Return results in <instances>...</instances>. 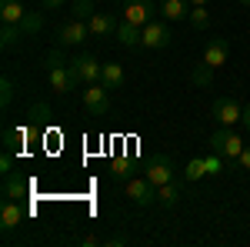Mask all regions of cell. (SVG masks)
I'll return each instance as SVG.
<instances>
[{
    "label": "cell",
    "mask_w": 250,
    "mask_h": 247,
    "mask_svg": "<svg viewBox=\"0 0 250 247\" xmlns=\"http://www.w3.org/2000/svg\"><path fill=\"white\" fill-rule=\"evenodd\" d=\"M30 124H34L37 134H43V127L50 124V107H47V104H34V107H30Z\"/></svg>",
    "instance_id": "cell-21"
},
{
    "label": "cell",
    "mask_w": 250,
    "mask_h": 247,
    "mask_svg": "<svg viewBox=\"0 0 250 247\" xmlns=\"http://www.w3.org/2000/svg\"><path fill=\"white\" fill-rule=\"evenodd\" d=\"M227 60H230V44H227V37H210L207 47H204V64H210L213 70H217Z\"/></svg>",
    "instance_id": "cell-9"
},
{
    "label": "cell",
    "mask_w": 250,
    "mask_h": 247,
    "mask_svg": "<svg viewBox=\"0 0 250 247\" xmlns=\"http://www.w3.org/2000/svg\"><path fill=\"white\" fill-rule=\"evenodd\" d=\"M124 80H127V77H124V67H120V64H114V60L104 64V70H100V84H104L107 90H120Z\"/></svg>",
    "instance_id": "cell-16"
},
{
    "label": "cell",
    "mask_w": 250,
    "mask_h": 247,
    "mask_svg": "<svg viewBox=\"0 0 250 247\" xmlns=\"http://www.w3.org/2000/svg\"><path fill=\"white\" fill-rule=\"evenodd\" d=\"M190 80L197 84V87H210L213 67H210V64H197V67H193V74H190Z\"/></svg>",
    "instance_id": "cell-22"
},
{
    "label": "cell",
    "mask_w": 250,
    "mask_h": 247,
    "mask_svg": "<svg viewBox=\"0 0 250 247\" xmlns=\"http://www.w3.org/2000/svg\"><path fill=\"white\" fill-rule=\"evenodd\" d=\"M173 174H177V167H173V160L167 157V154H154V157L147 160V167H144V177H147L154 187H160V184H170Z\"/></svg>",
    "instance_id": "cell-3"
},
{
    "label": "cell",
    "mask_w": 250,
    "mask_h": 247,
    "mask_svg": "<svg viewBox=\"0 0 250 247\" xmlns=\"http://www.w3.org/2000/svg\"><path fill=\"white\" fill-rule=\"evenodd\" d=\"M3 151H10V154H23V144H20V137H17V127H3Z\"/></svg>",
    "instance_id": "cell-23"
},
{
    "label": "cell",
    "mask_w": 250,
    "mask_h": 247,
    "mask_svg": "<svg viewBox=\"0 0 250 247\" xmlns=\"http://www.w3.org/2000/svg\"><path fill=\"white\" fill-rule=\"evenodd\" d=\"M190 27H193V30H207V27H210V14H207V7H190Z\"/></svg>",
    "instance_id": "cell-24"
},
{
    "label": "cell",
    "mask_w": 250,
    "mask_h": 247,
    "mask_svg": "<svg viewBox=\"0 0 250 247\" xmlns=\"http://www.w3.org/2000/svg\"><path fill=\"white\" fill-rule=\"evenodd\" d=\"M27 194H30V180H27V177H20L17 171L3 177V197H7V201H23Z\"/></svg>",
    "instance_id": "cell-13"
},
{
    "label": "cell",
    "mask_w": 250,
    "mask_h": 247,
    "mask_svg": "<svg viewBox=\"0 0 250 247\" xmlns=\"http://www.w3.org/2000/svg\"><path fill=\"white\" fill-rule=\"evenodd\" d=\"M207 160V174H224V157L220 154H210V157H204Z\"/></svg>",
    "instance_id": "cell-31"
},
{
    "label": "cell",
    "mask_w": 250,
    "mask_h": 247,
    "mask_svg": "<svg viewBox=\"0 0 250 247\" xmlns=\"http://www.w3.org/2000/svg\"><path fill=\"white\" fill-rule=\"evenodd\" d=\"M23 37H27V34H23L20 23H3V30H0V47H3V50H14Z\"/></svg>",
    "instance_id": "cell-19"
},
{
    "label": "cell",
    "mask_w": 250,
    "mask_h": 247,
    "mask_svg": "<svg viewBox=\"0 0 250 247\" xmlns=\"http://www.w3.org/2000/svg\"><path fill=\"white\" fill-rule=\"evenodd\" d=\"M90 37V27L83 23V20H70V23H63L57 30V47H77V44H83V40Z\"/></svg>",
    "instance_id": "cell-8"
},
{
    "label": "cell",
    "mask_w": 250,
    "mask_h": 247,
    "mask_svg": "<svg viewBox=\"0 0 250 247\" xmlns=\"http://www.w3.org/2000/svg\"><path fill=\"white\" fill-rule=\"evenodd\" d=\"M210 0H190V7H207Z\"/></svg>",
    "instance_id": "cell-36"
},
{
    "label": "cell",
    "mask_w": 250,
    "mask_h": 247,
    "mask_svg": "<svg viewBox=\"0 0 250 247\" xmlns=\"http://www.w3.org/2000/svg\"><path fill=\"white\" fill-rule=\"evenodd\" d=\"M74 74H70V67L63 64V67H50V90L54 94H67V90H74Z\"/></svg>",
    "instance_id": "cell-14"
},
{
    "label": "cell",
    "mask_w": 250,
    "mask_h": 247,
    "mask_svg": "<svg viewBox=\"0 0 250 247\" xmlns=\"http://www.w3.org/2000/svg\"><path fill=\"white\" fill-rule=\"evenodd\" d=\"M23 17H27V10L20 0H0V20L3 23H23Z\"/></svg>",
    "instance_id": "cell-18"
},
{
    "label": "cell",
    "mask_w": 250,
    "mask_h": 247,
    "mask_svg": "<svg viewBox=\"0 0 250 247\" xmlns=\"http://www.w3.org/2000/svg\"><path fill=\"white\" fill-rule=\"evenodd\" d=\"M23 207H20V201H7L3 197V207H0V227H3V234H10L14 227H20L23 224Z\"/></svg>",
    "instance_id": "cell-11"
},
{
    "label": "cell",
    "mask_w": 250,
    "mask_h": 247,
    "mask_svg": "<svg viewBox=\"0 0 250 247\" xmlns=\"http://www.w3.org/2000/svg\"><path fill=\"white\" fill-rule=\"evenodd\" d=\"M114 37L120 40L124 47H144V27H140V23H130V20H120Z\"/></svg>",
    "instance_id": "cell-12"
},
{
    "label": "cell",
    "mask_w": 250,
    "mask_h": 247,
    "mask_svg": "<svg viewBox=\"0 0 250 247\" xmlns=\"http://www.w3.org/2000/svg\"><path fill=\"white\" fill-rule=\"evenodd\" d=\"M67 67H70V74H74L77 84H97V80H100V70H104V64H100L94 54H80V57H74Z\"/></svg>",
    "instance_id": "cell-2"
},
{
    "label": "cell",
    "mask_w": 250,
    "mask_h": 247,
    "mask_svg": "<svg viewBox=\"0 0 250 247\" xmlns=\"http://www.w3.org/2000/svg\"><path fill=\"white\" fill-rule=\"evenodd\" d=\"M170 27H167V20H150V23H144V47L147 50H164L167 44H170Z\"/></svg>",
    "instance_id": "cell-7"
},
{
    "label": "cell",
    "mask_w": 250,
    "mask_h": 247,
    "mask_svg": "<svg viewBox=\"0 0 250 247\" xmlns=\"http://www.w3.org/2000/svg\"><path fill=\"white\" fill-rule=\"evenodd\" d=\"M237 167H240V171H250V144L244 147V154L237 157Z\"/></svg>",
    "instance_id": "cell-33"
},
{
    "label": "cell",
    "mask_w": 250,
    "mask_h": 247,
    "mask_svg": "<svg viewBox=\"0 0 250 247\" xmlns=\"http://www.w3.org/2000/svg\"><path fill=\"white\" fill-rule=\"evenodd\" d=\"M20 27H23V34H27V37H34L40 27H43V17H40V14H34V10H27V17H23V23H20Z\"/></svg>",
    "instance_id": "cell-27"
},
{
    "label": "cell",
    "mask_w": 250,
    "mask_h": 247,
    "mask_svg": "<svg viewBox=\"0 0 250 247\" xmlns=\"http://www.w3.org/2000/svg\"><path fill=\"white\" fill-rule=\"evenodd\" d=\"M74 17L77 20H90L94 17V3H90V0H74Z\"/></svg>",
    "instance_id": "cell-28"
},
{
    "label": "cell",
    "mask_w": 250,
    "mask_h": 247,
    "mask_svg": "<svg viewBox=\"0 0 250 247\" xmlns=\"http://www.w3.org/2000/svg\"><path fill=\"white\" fill-rule=\"evenodd\" d=\"M207 144H210V151L220 154L224 160H237V157L244 154V147H247V144L240 140V134L233 131V127H220V131H213Z\"/></svg>",
    "instance_id": "cell-1"
},
{
    "label": "cell",
    "mask_w": 250,
    "mask_h": 247,
    "mask_svg": "<svg viewBox=\"0 0 250 247\" xmlns=\"http://www.w3.org/2000/svg\"><path fill=\"white\" fill-rule=\"evenodd\" d=\"M10 100H14V80L3 77L0 80V107H10Z\"/></svg>",
    "instance_id": "cell-29"
},
{
    "label": "cell",
    "mask_w": 250,
    "mask_h": 247,
    "mask_svg": "<svg viewBox=\"0 0 250 247\" xmlns=\"http://www.w3.org/2000/svg\"><path fill=\"white\" fill-rule=\"evenodd\" d=\"M240 124H244V127H247V131H250V104H247V107H244V117H240Z\"/></svg>",
    "instance_id": "cell-35"
},
{
    "label": "cell",
    "mask_w": 250,
    "mask_h": 247,
    "mask_svg": "<svg viewBox=\"0 0 250 247\" xmlns=\"http://www.w3.org/2000/svg\"><path fill=\"white\" fill-rule=\"evenodd\" d=\"M43 64H47V70H50V67H63V64H70V60H63V47H54V50H47Z\"/></svg>",
    "instance_id": "cell-30"
},
{
    "label": "cell",
    "mask_w": 250,
    "mask_h": 247,
    "mask_svg": "<svg viewBox=\"0 0 250 247\" xmlns=\"http://www.w3.org/2000/svg\"><path fill=\"white\" fill-rule=\"evenodd\" d=\"M210 117L220 124V127H233L240 117H244V107L233 100V97H217L210 104Z\"/></svg>",
    "instance_id": "cell-4"
},
{
    "label": "cell",
    "mask_w": 250,
    "mask_h": 247,
    "mask_svg": "<svg viewBox=\"0 0 250 247\" xmlns=\"http://www.w3.org/2000/svg\"><path fill=\"white\" fill-rule=\"evenodd\" d=\"M124 20L130 23H150L154 20V0H124Z\"/></svg>",
    "instance_id": "cell-10"
},
{
    "label": "cell",
    "mask_w": 250,
    "mask_h": 247,
    "mask_svg": "<svg viewBox=\"0 0 250 247\" xmlns=\"http://www.w3.org/2000/svg\"><path fill=\"white\" fill-rule=\"evenodd\" d=\"M237 3H240V7H250V0H237Z\"/></svg>",
    "instance_id": "cell-37"
},
{
    "label": "cell",
    "mask_w": 250,
    "mask_h": 247,
    "mask_svg": "<svg viewBox=\"0 0 250 247\" xmlns=\"http://www.w3.org/2000/svg\"><path fill=\"white\" fill-rule=\"evenodd\" d=\"M110 174H114L117 180H130V177H134V160H130V157H127V160H114Z\"/></svg>",
    "instance_id": "cell-26"
},
{
    "label": "cell",
    "mask_w": 250,
    "mask_h": 247,
    "mask_svg": "<svg viewBox=\"0 0 250 247\" xmlns=\"http://www.w3.org/2000/svg\"><path fill=\"white\" fill-rule=\"evenodd\" d=\"M207 174V160L204 157H193L190 164H187V171H184V180H200Z\"/></svg>",
    "instance_id": "cell-25"
},
{
    "label": "cell",
    "mask_w": 250,
    "mask_h": 247,
    "mask_svg": "<svg viewBox=\"0 0 250 247\" xmlns=\"http://www.w3.org/2000/svg\"><path fill=\"white\" fill-rule=\"evenodd\" d=\"M177 201H180V187H177V180L157 187V204H160V207H173Z\"/></svg>",
    "instance_id": "cell-20"
},
{
    "label": "cell",
    "mask_w": 250,
    "mask_h": 247,
    "mask_svg": "<svg viewBox=\"0 0 250 247\" xmlns=\"http://www.w3.org/2000/svg\"><path fill=\"white\" fill-rule=\"evenodd\" d=\"M63 3H67V0H43V7H47V10H57V7H63Z\"/></svg>",
    "instance_id": "cell-34"
},
{
    "label": "cell",
    "mask_w": 250,
    "mask_h": 247,
    "mask_svg": "<svg viewBox=\"0 0 250 247\" xmlns=\"http://www.w3.org/2000/svg\"><path fill=\"white\" fill-rule=\"evenodd\" d=\"M0 174L7 177V174H14V154L3 151V157H0Z\"/></svg>",
    "instance_id": "cell-32"
},
{
    "label": "cell",
    "mask_w": 250,
    "mask_h": 247,
    "mask_svg": "<svg viewBox=\"0 0 250 247\" xmlns=\"http://www.w3.org/2000/svg\"><path fill=\"white\" fill-rule=\"evenodd\" d=\"M83 107H87L90 117H104L110 111V94H107V87H104V84H87V90H83Z\"/></svg>",
    "instance_id": "cell-5"
},
{
    "label": "cell",
    "mask_w": 250,
    "mask_h": 247,
    "mask_svg": "<svg viewBox=\"0 0 250 247\" xmlns=\"http://www.w3.org/2000/svg\"><path fill=\"white\" fill-rule=\"evenodd\" d=\"M127 197L134 201L137 207H150V204H157V187L147 177H130L127 180Z\"/></svg>",
    "instance_id": "cell-6"
},
{
    "label": "cell",
    "mask_w": 250,
    "mask_h": 247,
    "mask_svg": "<svg viewBox=\"0 0 250 247\" xmlns=\"http://www.w3.org/2000/svg\"><path fill=\"white\" fill-rule=\"evenodd\" d=\"M160 14H164V20L190 17V0H164V3H160Z\"/></svg>",
    "instance_id": "cell-17"
},
{
    "label": "cell",
    "mask_w": 250,
    "mask_h": 247,
    "mask_svg": "<svg viewBox=\"0 0 250 247\" xmlns=\"http://www.w3.org/2000/svg\"><path fill=\"white\" fill-rule=\"evenodd\" d=\"M87 27H90V37H114L117 34V20L110 14H94L87 20Z\"/></svg>",
    "instance_id": "cell-15"
}]
</instances>
